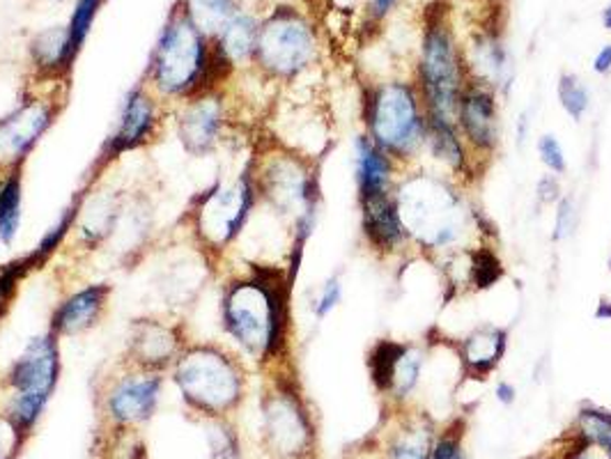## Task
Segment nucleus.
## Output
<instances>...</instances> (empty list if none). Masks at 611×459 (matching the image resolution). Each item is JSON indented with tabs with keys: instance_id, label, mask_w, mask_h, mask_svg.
Returning a JSON list of instances; mask_svg holds the SVG:
<instances>
[{
	"instance_id": "4468645a",
	"label": "nucleus",
	"mask_w": 611,
	"mask_h": 459,
	"mask_svg": "<svg viewBox=\"0 0 611 459\" xmlns=\"http://www.w3.org/2000/svg\"><path fill=\"white\" fill-rule=\"evenodd\" d=\"M262 412L265 433L276 452L286 457H297L309 450L313 437L311 420L292 382L276 377L274 388L265 397Z\"/></svg>"
},
{
	"instance_id": "c756f323",
	"label": "nucleus",
	"mask_w": 611,
	"mask_h": 459,
	"mask_svg": "<svg viewBox=\"0 0 611 459\" xmlns=\"http://www.w3.org/2000/svg\"><path fill=\"white\" fill-rule=\"evenodd\" d=\"M430 455L432 450L428 446L424 429H411V433L394 441L392 450H388V459H430Z\"/></svg>"
},
{
	"instance_id": "a878e982",
	"label": "nucleus",
	"mask_w": 611,
	"mask_h": 459,
	"mask_svg": "<svg viewBox=\"0 0 611 459\" xmlns=\"http://www.w3.org/2000/svg\"><path fill=\"white\" fill-rule=\"evenodd\" d=\"M426 140L430 142V150L439 161L453 170L467 168V150L460 134L455 131V125L426 118Z\"/></svg>"
},
{
	"instance_id": "cd10ccee",
	"label": "nucleus",
	"mask_w": 611,
	"mask_h": 459,
	"mask_svg": "<svg viewBox=\"0 0 611 459\" xmlns=\"http://www.w3.org/2000/svg\"><path fill=\"white\" fill-rule=\"evenodd\" d=\"M559 102L564 106V110L570 115L572 120H581L585 118V113L591 106V97L587 85L579 81V76L575 74H564L559 81Z\"/></svg>"
},
{
	"instance_id": "f257e3e1",
	"label": "nucleus",
	"mask_w": 611,
	"mask_h": 459,
	"mask_svg": "<svg viewBox=\"0 0 611 459\" xmlns=\"http://www.w3.org/2000/svg\"><path fill=\"white\" fill-rule=\"evenodd\" d=\"M290 280L283 271L256 267L233 276L221 295V324L237 350L258 363L281 359L290 327Z\"/></svg>"
},
{
	"instance_id": "393cba45",
	"label": "nucleus",
	"mask_w": 611,
	"mask_h": 459,
	"mask_svg": "<svg viewBox=\"0 0 611 459\" xmlns=\"http://www.w3.org/2000/svg\"><path fill=\"white\" fill-rule=\"evenodd\" d=\"M506 350V333L502 329H479L471 333L462 344V359L474 375H487V372L502 361Z\"/></svg>"
},
{
	"instance_id": "f704fd0d",
	"label": "nucleus",
	"mask_w": 611,
	"mask_h": 459,
	"mask_svg": "<svg viewBox=\"0 0 611 459\" xmlns=\"http://www.w3.org/2000/svg\"><path fill=\"white\" fill-rule=\"evenodd\" d=\"M19 437L21 433L8 416L0 420V459H12L19 446Z\"/></svg>"
},
{
	"instance_id": "dca6fc26",
	"label": "nucleus",
	"mask_w": 611,
	"mask_h": 459,
	"mask_svg": "<svg viewBox=\"0 0 611 459\" xmlns=\"http://www.w3.org/2000/svg\"><path fill=\"white\" fill-rule=\"evenodd\" d=\"M163 375L129 367L110 382L104 405L108 418L118 427H133L152 418L159 405Z\"/></svg>"
},
{
	"instance_id": "1a4fd4ad",
	"label": "nucleus",
	"mask_w": 611,
	"mask_h": 459,
	"mask_svg": "<svg viewBox=\"0 0 611 459\" xmlns=\"http://www.w3.org/2000/svg\"><path fill=\"white\" fill-rule=\"evenodd\" d=\"M318 40L313 25L292 8L274 10L260 23L254 65L271 78H294L313 63Z\"/></svg>"
},
{
	"instance_id": "37998d69",
	"label": "nucleus",
	"mask_w": 611,
	"mask_h": 459,
	"mask_svg": "<svg viewBox=\"0 0 611 459\" xmlns=\"http://www.w3.org/2000/svg\"><path fill=\"white\" fill-rule=\"evenodd\" d=\"M602 23H604L607 31H611V6L604 8V12H602Z\"/></svg>"
},
{
	"instance_id": "a211bd4d",
	"label": "nucleus",
	"mask_w": 611,
	"mask_h": 459,
	"mask_svg": "<svg viewBox=\"0 0 611 459\" xmlns=\"http://www.w3.org/2000/svg\"><path fill=\"white\" fill-rule=\"evenodd\" d=\"M458 125L474 150L492 152L499 146L496 102L483 85H464L458 106Z\"/></svg>"
},
{
	"instance_id": "ea45409f",
	"label": "nucleus",
	"mask_w": 611,
	"mask_h": 459,
	"mask_svg": "<svg viewBox=\"0 0 611 459\" xmlns=\"http://www.w3.org/2000/svg\"><path fill=\"white\" fill-rule=\"evenodd\" d=\"M496 397H499V402H504V405H511V402L515 399V388L508 382H502L496 386Z\"/></svg>"
},
{
	"instance_id": "4c0bfd02",
	"label": "nucleus",
	"mask_w": 611,
	"mask_h": 459,
	"mask_svg": "<svg viewBox=\"0 0 611 459\" xmlns=\"http://www.w3.org/2000/svg\"><path fill=\"white\" fill-rule=\"evenodd\" d=\"M538 193L543 198V203H554V200L559 198V182L554 178H545L540 184H538Z\"/></svg>"
},
{
	"instance_id": "7ed1b4c3",
	"label": "nucleus",
	"mask_w": 611,
	"mask_h": 459,
	"mask_svg": "<svg viewBox=\"0 0 611 459\" xmlns=\"http://www.w3.org/2000/svg\"><path fill=\"white\" fill-rule=\"evenodd\" d=\"M171 372L186 405L212 418L233 412L246 393L244 363L221 342H189Z\"/></svg>"
},
{
	"instance_id": "e433bc0d",
	"label": "nucleus",
	"mask_w": 611,
	"mask_h": 459,
	"mask_svg": "<svg viewBox=\"0 0 611 459\" xmlns=\"http://www.w3.org/2000/svg\"><path fill=\"white\" fill-rule=\"evenodd\" d=\"M572 203L570 200H564V203L559 205V212H557V225H554V239H564L570 227H572Z\"/></svg>"
},
{
	"instance_id": "b1692460",
	"label": "nucleus",
	"mask_w": 611,
	"mask_h": 459,
	"mask_svg": "<svg viewBox=\"0 0 611 459\" xmlns=\"http://www.w3.org/2000/svg\"><path fill=\"white\" fill-rule=\"evenodd\" d=\"M182 12L207 40H216L242 10L239 0H182Z\"/></svg>"
},
{
	"instance_id": "5701e85b",
	"label": "nucleus",
	"mask_w": 611,
	"mask_h": 459,
	"mask_svg": "<svg viewBox=\"0 0 611 459\" xmlns=\"http://www.w3.org/2000/svg\"><path fill=\"white\" fill-rule=\"evenodd\" d=\"M23 168H0V244L10 246L21 227Z\"/></svg>"
},
{
	"instance_id": "20e7f679",
	"label": "nucleus",
	"mask_w": 611,
	"mask_h": 459,
	"mask_svg": "<svg viewBox=\"0 0 611 459\" xmlns=\"http://www.w3.org/2000/svg\"><path fill=\"white\" fill-rule=\"evenodd\" d=\"M61 380V340L51 331L33 338L10 365L6 384L10 388L8 418L23 435L42 416Z\"/></svg>"
},
{
	"instance_id": "39448f33",
	"label": "nucleus",
	"mask_w": 611,
	"mask_h": 459,
	"mask_svg": "<svg viewBox=\"0 0 611 459\" xmlns=\"http://www.w3.org/2000/svg\"><path fill=\"white\" fill-rule=\"evenodd\" d=\"M258 203L251 172L244 170L233 182H218L199 195L189 212L196 242L207 260H221L242 235V230Z\"/></svg>"
},
{
	"instance_id": "aec40b11",
	"label": "nucleus",
	"mask_w": 611,
	"mask_h": 459,
	"mask_svg": "<svg viewBox=\"0 0 611 459\" xmlns=\"http://www.w3.org/2000/svg\"><path fill=\"white\" fill-rule=\"evenodd\" d=\"M361 214H364V233L377 250H394L398 248L405 237L407 230L400 218V210L396 200L382 193L373 198H361Z\"/></svg>"
},
{
	"instance_id": "c85d7f7f",
	"label": "nucleus",
	"mask_w": 611,
	"mask_h": 459,
	"mask_svg": "<svg viewBox=\"0 0 611 459\" xmlns=\"http://www.w3.org/2000/svg\"><path fill=\"white\" fill-rule=\"evenodd\" d=\"M99 8H101V0H76V8L72 12L69 25H67L69 42H72V49L76 55L81 53L83 44H86V38L97 19Z\"/></svg>"
},
{
	"instance_id": "6e6552de",
	"label": "nucleus",
	"mask_w": 611,
	"mask_h": 459,
	"mask_svg": "<svg viewBox=\"0 0 611 459\" xmlns=\"http://www.w3.org/2000/svg\"><path fill=\"white\" fill-rule=\"evenodd\" d=\"M421 102L426 118L455 125L464 78L453 35L443 21H430L421 51Z\"/></svg>"
},
{
	"instance_id": "2eb2a0df",
	"label": "nucleus",
	"mask_w": 611,
	"mask_h": 459,
	"mask_svg": "<svg viewBox=\"0 0 611 459\" xmlns=\"http://www.w3.org/2000/svg\"><path fill=\"white\" fill-rule=\"evenodd\" d=\"M175 125L180 146L186 154H212L218 148L221 138H224L228 125V108L224 93L216 88L182 102Z\"/></svg>"
},
{
	"instance_id": "412c9836",
	"label": "nucleus",
	"mask_w": 611,
	"mask_h": 459,
	"mask_svg": "<svg viewBox=\"0 0 611 459\" xmlns=\"http://www.w3.org/2000/svg\"><path fill=\"white\" fill-rule=\"evenodd\" d=\"M356 186H358V200L373 198L388 193V184H392V157L384 154L375 142L366 136L356 138Z\"/></svg>"
},
{
	"instance_id": "473e14b6",
	"label": "nucleus",
	"mask_w": 611,
	"mask_h": 459,
	"mask_svg": "<svg viewBox=\"0 0 611 459\" xmlns=\"http://www.w3.org/2000/svg\"><path fill=\"white\" fill-rule=\"evenodd\" d=\"M538 154H540V161L551 170V172H566L568 163H566V152H564V146L561 142L554 138L551 134H545L540 140H538Z\"/></svg>"
},
{
	"instance_id": "c03bdc74",
	"label": "nucleus",
	"mask_w": 611,
	"mask_h": 459,
	"mask_svg": "<svg viewBox=\"0 0 611 459\" xmlns=\"http://www.w3.org/2000/svg\"><path fill=\"white\" fill-rule=\"evenodd\" d=\"M607 452H609V459H611V441H609V446H607Z\"/></svg>"
},
{
	"instance_id": "4be33fe9",
	"label": "nucleus",
	"mask_w": 611,
	"mask_h": 459,
	"mask_svg": "<svg viewBox=\"0 0 611 459\" xmlns=\"http://www.w3.org/2000/svg\"><path fill=\"white\" fill-rule=\"evenodd\" d=\"M258 31L260 23L246 12H239L226 28L224 33H221L216 40H212L218 49V53L226 57V61L233 65V70L237 65L244 63H254L256 55V44H258Z\"/></svg>"
},
{
	"instance_id": "423d86ee",
	"label": "nucleus",
	"mask_w": 611,
	"mask_h": 459,
	"mask_svg": "<svg viewBox=\"0 0 611 459\" xmlns=\"http://www.w3.org/2000/svg\"><path fill=\"white\" fill-rule=\"evenodd\" d=\"M254 180L258 200L283 216H292L297 223L299 244L313 233L315 205H318V184L306 166L294 154H267L248 168Z\"/></svg>"
},
{
	"instance_id": "9d476101",
	"label": "nucleus",
	"mask_w": 611,
	"mask_h": 459,
	"mask_svg": "<svg viewBox=\"0 0 611 459\" xmlns=\"http://www.w3.org/2000/svg\"><path fill=\"white\" fill-rule=\"evenodd\" d=\"M405 230L432 248H447L458 237V200L432 180H414L396 198Z\"/></svg>"
},
{
	"instance_id": "a19ab883",
	"label": "nucleus",
	"mask_w": 611,
	"mask_h": 459,
	"mask_svg": "<svg viewBox=\"0 0 611 459\" xmlns=\"http://www.w3.org/2000/svg\"><path fill=\"white\" fill-rule=\"evenodd\" d=\"M394 6H396V0H373L371 10H373V14H375L377 19H382L384 14L392 12V8H394Z\"/></svg>"
},
{
	"instance_id": "7c9ffc66",
	"label": "nucleus",
	"mask_w": 611,
	"mask_h": 459,
	"mask_svg": "<svg viewBox=\"0 0 611 459\" xmlns=\"http://www.w3.org/2000/svg\"><path fill=\"white\" fill-rule=\"evenodd\" d=\"M419 372H421V356L407 348V352L403 354V359L396 367L392 393H396L398 397L409 395V391L416 386V382H419Z\"/></svg>"
},
{
	"instance_id": "f8f14e48",
	"label": "nucleus",
	"mask_w": 611,
	"mask_h": 459,
	"mask_svg": "<svg viewBox=\"0 0 611 459\" xmlns=\"http://www.w3.org/2000/svg\"><path fill=\"white\" fill-rule=\"evenodd\" d=\"M161 110H163V102L148 88L146 83L133 88L122 102L116 127L106 140L97 166H106L127 152L141 150L150 146V142H154L163 125Z\"/></svg>"
},
{
	"instance_id": "bb28decb",
	"label": "nucleus",
	"mask_w": 611,
	"mask_h": 459,
	"mask_svg": "<svg viewBox=\"0 0 611 459\" xmlns=\"http://www.w3.org/2000/svg\"><path fill=\"white\" fill-rule=\"evenodd\" d=\"M407 352L405 344H398L394 340L377 342L371 352V375L379 391H392L396 367Z\"/></svg>"
},
{
	"instance_id": "c9c22d12",
	"label": "nucleus",
	"mask_w": 611,
	"mask_h": 459,
	"mask_svg": "<svg viewBox=\"0 0 611 459\" xmlns=\"http://www.w3.org/2000/svg\"><path fill=\"white\" fill-rule=\"evenodd\" d=\"M430 459H462L460 435H443L432 448Z\"/></svg>"
},
{
	"instance_id": "f03ea898",
	"label": "nucleus",
	"mask_w": 611,
	"mask_h": 459,
	"mask_svg": "<svg viewBox=\"0 0 611 459\" xmlns=\"http://www.w3.org/2000/svg\"><path fill=\"white\" fill-rule=\"evenodd\" d=\"M233 65L216 44L193 25L182 10L165 21L152 51L146 85L163 104H182L207 90H216Z\"/></svg>"
},
{
	"instance_id": "9b49d317",
	"label": "nucleus",
	"mask_w": 611,
	"mask_h": 459,
	"mask_svg": "<svg viewBox=\"0 0 611 459\" xmlns=\"http://www.w3.org/2000/svg\"><path fill=\"white\" fill-rule=\"evenodd\" d=\"M53 88L49 93L35 90L23 95V99L0 118V168H23L44 134L58 120L65 97L55 95Z\"/></svg>"
},
{
	"instance_id": "2f4dec72",
	"label": "nucleus",
	"mask_w": 611,
	"mask_h": 459,
	"mask_svg": "<svg viewBox=\"0 0 611 459\" xmlns=\"http://www.w3.org/2000/svg\"><path fill=\"white\" fill-rule=\"evenodd\" d=\"M471 271H474V280L479 287H490L496 282V278L502 276V263L496 260V255L490 253L487 248L479 250L474 257V265H471Z\"/></svg>"
},
{
	"instance_id": "58836bf2",
	"label": "nucleus",
	"mask_w": 611,
	"mask_h": 459,
	"mask_svg": "<svg viewBox=\"0 0 611 459\" xmlns=\"http://www.w3.org/2000/svg\"><path fill=\"white\" fill-rule=\"evenodd\" d=\"M593 70H596L598 74H602V76L611 72V44H604V46L598 51L596 61H593Z\"/></svg>"
},
{
	"instance_id": "79ce46f5",
	"label": "nucleus",
	"mask_w": 611,
	"mask_h": 459,
	"mask_svg": "<svg viewBox=\"0 0 611 459\" xmlns=\"http://www.w3.org/2000/svg\"><path fill=\"white\" fill-rule=\"evenodd\" d=\"M575 459H602L598 452H593V446L581 444V450L575 455Z\"/></svg>"
},
{
	"instance_id": "72a5a7b5",
	"label": "nucleus",
	"mask_w": 611,
	"mask_h": 459,
	"mask_svg": "<svg viewBox=\"0 0 611 459\" xmlns=\"http://www.w3.org/2000/svg\"><path fill=\"white\" fill-rule=\"evenodd\" d=\"M341 299H343V285H341V280H339V278H329V280L324 282L322 290H320V297L315 299V306H313L315 318L324 320L329 312L336 310V306L341 303Z\"/></svg>"
},
{
	"instance_id": "f3484780",
	"label": "nucleus",
	"mask_w": 611,
	"mask_h": 459,
	"mask_svg": "<svg viewBox=\"0 0 611 459\" xmlns=\"http://www.w3.org/2000/svg\"><path fill=\"white\" fill-rule=\"evenodd\" d=\"M110 292L114 290L106 282L86 285L83 290L72 292L53 310L49 331L58 340H65L95 329L106 314Z\"/></svg>"
},
{
	"instance_id": "6ab92c4d",
	"label": "nucleus",
	"mask_w": 611,
	"mask_h": 459,
	"mask_svg": "<svg viewBox=\"0 0 611 459\" xmlns=\"http://www.w3.org/2000/svg\"><path fill=\"white\" fill-rule=\"evenodd\" d=\"M31 61L37 81L61 83L76 61L67 25H53L37 33L31 42Z\"/></svg>"
},
{
	"instance_id": "ddd939ff",
	"label": "nucleus",
	"mask_w": 611,
	"mask_h": 459,
	"mask_svg": "<svg viewBox=\"0 0 611 459\" xmlns=\"http://www.w3.org/2000/svg\"><path fill=\"white\" fill-rule=\"evenodd\" d=\"M189 342L182 322L163 318L133 320L125 342V363L136 370L163 375V372L173 370Z\"/></svg>"
},
{
	"instance_id": "0eeeda50",
	"label": "nucleus",
	"mask_w": 611,
	"mask_h": 459,
	"mask_svg": "<svg viewBox=\"0 0 611 459\" xmlns=\"http://www.w3.org/2000/svg\"><path fill=\"white\" fill-rule=\"evenodd\" d=\"M421 95L409 83H384L368 102V131L375 146L392 159H407L426 142Z\"/></svg>"
}]
</instances>
